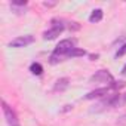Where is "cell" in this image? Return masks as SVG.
<instances>
[{"mask_svg":"<svg viewBox=\"0 0 126 126\" xmlns=\"http://www.w3.org/2000/svg\"><path fill=\"white\" fill-rule=\"evenodd\" d=\"M76 47V40L73 39H64V40H61L56 47L53 49L52 55H50V64H56V62L62 61V58H68L70 52Z\"/></svg>","mask_w":126,"mask_h":126,"instance_id":"cell-1","label":"cell"},{"mask_svg":"<svg viewBox=\"0 0 126 126\" xmlns=\"http://www.w3.org/2000/svg\"><path fill=\"white\" fill-rule=\"evenodd\" d=\"M89 82H91V83H94V82H104V83H110V88H111V89H114V86H116V80L113 79V76L110 74V71H108V70H99V71H96L94 76H91Z\"/></svg>","mask_w":126,"mask_h":126,"instance_id":"cell-2","label":"cell"},{"mask_svg":"<svg viewBox=\"0 0 126 126\" xmlns=\"http://www.w3.org/2000/svg\"><path fill=\"white\" fill-rule=\"evenodd\" d=\"M2 108H3V114H5V119H6V123L9 126H21L19 125V120H18V116L15 113V110L8 105L6 101H2Z\"/></svg>","mask_w":126,"mask_h":126,"instance_id":"cell-3","label":"cell"},{"mask_svg":"<svg viewBox=\"0 0 126 126\" xmlns=\"http://www.w3.org/2000/svg\"><path fill=\"white\" fill-rule=\"evenodd\" d=\"M64 28H65V27H64V24H62L61 21L53 19V21H52V27L43 33V39H45V40H53V39H56L62 31H64Z\"/></svg>","mask_w":126,"mask_h":126,"instance_id":"cell-4","label":"cell"},{"mask_svg":"<svg viewBox=\"0 0 126 126\" xmlns=\"http://www.w3.org/2000/svg\"><path fill=\"white\" fill-rule=\"evenodd\" d=\"M33 42H34V36L27 34V36H21V37L14 39V40L9 43V46H11V47H25V46L31 45Z\"/></svg>","mask_w":126,"mask_h":126,"instance_id":"cell-5","label":"cell"},{"mask_svg":"<svg viewBox=\"0 0 126 126\" xmlns=\"http://www.w3.org/2000/svg\"><path fill=\"white\" fill-rule=\"evenodd\" d=\"M110 86H107V88H99V89H95V91H92V92H89L85 98L86 99H95V98H104V96H107L108 95V92H110Z\"/></svg>","mask_w":126,"mask_h":126,"instance_id":"cell-6","label":"cell"},{"mask_svg":"<svg viewBox=\"0 0 126 126\" xmlns=\"http://www.w3.org/2000/svg\"><path fill=\"white\" fill-rule=\"evenodd\" d=\"M70 85V80L67 77H62V79H58L55 86H53V92H64Z\"/></svg>","mask_w":126,"mask_h":126,"instance_id":"cell-7","label":"cell"},{"mask_svg":"<svg viewBox=\"0 0 126 126\" xmlns=\"http://www.w3.org/2000/svg\"><path fill=\"white\" fill-rule=\"evenodd\" d=\"M11 8L12 11H15V14H24L25 8H27V2H12L11 3Z\"/></svg>","mask_w":126,"mask_h":126,"instance_id":"cell-8","label":"cell"},{"mask_svg":"<svg viewBox=\"0 0 126 126\" xmlns=\"http://www.w3.org/2000/svg\"><path fill=\"white\" fill-rule=\"evenodd\" d=\"M102 16H104L102 9H95V11H92V14L89 15V22H92V24L99 22V21L102 19Z\"/></svg>","mask_w":126,"mask_h":126,"instance_id":"cell-9","label":"cell"},{"mask_svg":"<svg viewBox=\"0 0 126 126\" xmlns=\"http://www.w3.org/2000/svg\"><path fill=\"white\" fill-rule=\"evenodd\" d=\"M30 71L34 76H40L43 73V67H42V64H39V62H33V64L30 65Z\"/></svg>","mask_w":126,"mask_h":126,"instance_id":"cell-10","label":"cell"},{"mask_svg":"<svg viewBox=\"0 0 126 126\" xmlns=\"http://www.w3.org/2000/svg\"><path fill=\"white\" fill-rule=\"evenodd\" d=\"M83 55H86V50H83V49H80V47H74V49L70 52L68 58H76V56H83Z\"/></svg>","mask_w":126,"mask_h":126,"instance_id":"cell-11","label":"cell"},{"mask_svg":"<svg viewBox=\"0 0 126 126\" xmlns=\"http://www.w3.org/2000/svg\"><path fill=\"white\" fill-rule=\"evenodd\" d=\"M123 55H126V43L119 47V50L116 52V58H120V56H123Z\"/></svg>","mask_w":126,"mask_h":126,"instance_id":"cell-12","label":"cell"},{"mask_svg":"<svg viewBox=\"0 0 126 126\" xmlns=\"http://www.w3.org/2000/svg\"><path fill=\"white\" fill-rule=\"evenodd\" d=\"M117 125H126V114H123V116H120V117H119Z\"/></svg>","mask_w":126,"mask_h":126,"instance_id":"cell-13","label":"cell"},{"mask_svg":"<svg viewBox=\"0 0 126 126\" xmlns=\"http://www.w3.org/2000/svg\"><path fill=\"white\" fill-rule=\"evenodd\" d=\"M122 74H123V76H126V64H125V65H123V68H122Z\"/></svg>","mask_w":126,"mask_h":126,"instance_id":"cell-14","label":"cell"}]
</instances>
